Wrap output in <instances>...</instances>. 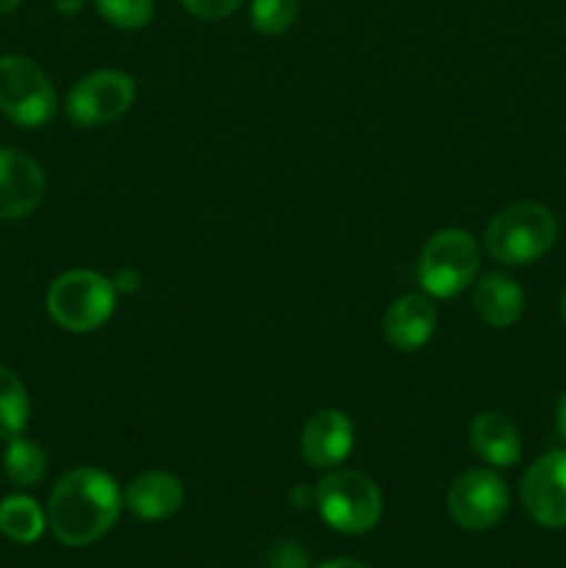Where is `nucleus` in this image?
<instances>
[{
  "mask_svg": "<svg viewBox=\"0 0 566 568\" xmlns=\"http://www.w3.org/2000/svg\"><path fill=\"white\" fill-rule=\"evenodd\" d=\"M120 486L103 469H72L55 483L48 499V525L67 547H89L117 525L122 510Z\"/></svg>",
  "mask_w": 566,
  "mask_h": 568,
  "instance_id": "nucleus-1",
  "label": "nucleus"
},
{
  "mask_svg": "<svg viewBox=\"0 0 566 568\" xmlns=\"http://www.w3.org/2000/svg\"><path fill=\"white\" fill-rule=\"evenodd\" d=\"M558 239V222L542 203H514L492 216L486 250L497 264L527 266L547 255Z\"/></svg>",
  "mask_w": 566,
  "mask_h": 568,
  "instance_id": "nucleus-2",
  "label": "nucleus"
},
{
  "mask_svg": "<svg viewBox=\"0 0 566 568\" xmlns=\"http://www.w3.org/2000/svg\"><path fill=\"white\" fill-rule=\"evenodd\" d=\"M114 308V283L92 270L64 272L48 288L50 320L70 333L98 331L111 320Z\"/></svg>",
  "mask_w": 566,
  "mask_h": 568,
  "instance_id": "nucleus-3",
  "label": "nucleus"
},
{
  "mask_svg": "<svg viewBox=\"0 0 566 568\" xmlns=\"http://www.w3.org/2000/svg\"><path fill=\"white\" fill-rule=\"evenodd\" d=\"M481 270V247L475 236L461 227H444L425 242L416 264L427 297L449 300L464 292Z\"/></svg>",
  "mask_w": 566,
  "mask_h": 568,
  "instance_id": "nucleus-4",
  "label": "nucleus"
},
{
  "mask_svg": "<svg viewBox=\"0 0 566 568\" xmlns=\"http://www.w3.org/2000/svg\"><path fill=\"white\" fill-rule=\"evenodd\" d=\"M322 521L344 536H364L383 514L381 488L366 475L353 469L331 471L314 491Z\"/></svg>",
  "mask_w": 566,
  "mask_h": 568,
  "instance_id": "nucleus-5",
  "label": "nucleus"
},
{
  "mask_svg": "<svg viewBox=\"0 0 566 568\" xmlns=\"http://www.w3.org/2000/svg\"><path fill=\"white\" fill-rule=\"evenodd\" d=\"M59 109V98L42 67L28 55L0 59V111L20 128L48 125Z\"/></svg>",
  "mask_w": 566,
  "mask_h": 568,
  "instance_id": "nucleus-6",
  "label": "nucleus"
},
{
  "mask_svg": "<svg viewBox=\"0 0 566 568\" xmlns=\"http://www.w3.org/2000/svg\"><path fill=\"white\" fill-rule=\"evenodd\" d=\"M137 98L133 78L122 70H98L81 78L67 94V116L81 128H98L125 114Z\"/></svg>",
  "mask_w": 566,
  "mask_h": 568,
  "instance_id": "nucleus-7",
  "label": "nucleus"
},
{
  "mask_svg": "<svg viewBox=\"0 0 566 568\" xmlns=\"http://www.w3.org/2000/svg\"><path fill=\"white\" fill-rule=\"evenodd\" d=\"M447 508L455 525L464 530H488L508 510V486L488 469H466L449 483Z\"/></svg>",
  "mask_w": 566,
  "mask_h": 568,
  "instance_id": "nucleus-8",
  "label": "nucleus"
},
{
  "mask_svg": "<svg viewBox=\"0 0 566 568\" xmlns=\"http://www.w3.org/2000/svg\"><path fill=\"white\" fill-rule=\"evenodd\" d=\"M522 505L542 527H566V453L544 455L522 480Z\"/></svg>",
  "mask_w": 566,
  "mask_h": 568,
  "instance_id": "nucleus-9",
  "label": "nucleus"
},
{
  "mask_svg": "<svg viewBox=\"0 0 566 568\" xmlns=\"http://www.w3.org/2000/svg\"><path fill=\"white\" fill-rule=\"evenodd\" d=\"M44 172L37 159L14 148H0V222L22 220L44 197Z\"/></svg>",
  "mask_w": 566,
  "mask_h": 568,
  "instance_id": "nucleus-10",
  "label": "nucleus"
},
{
  "mask_svg": "<svg viewBox=\"0 0 566 568\" xmlns=\"http://www.w3.org/2000/svg\"><path fill=\"white\" fill-rule=\"evenodd\" d=\"M355 427L347 414L336 408H322L305 422L303 436H300V453L311 469L331 471L344 464L353 453Z\"/></svg>",
  "mask_w": 566,
  "mask_h": 568,
  "instance_id": "nucleus-11",
  "label": "nucleus"
},
{
  "mask_svg": "<svg viewBox=\"0 0 566 568\" xmlns=\"http://www.w3.org/2000/svg\"><path fill=\"white\" fill-rule=\"evenodd\" d=\"M438 325V311L427 294H403L394 300L383 320L386 342L400 353H414L425 347Z\"/></svg>",
  "mask_w": 566,
  "mask_h": 568,
  "instance_id": "nucleus-12",
  "label": "nucleus"
},
{
  "mask_svg": "<svg viewBox=\"0 0 566 568\" xmlns=\"http://www.w3.org/2000/svg\"><path fill=\"white\" fill-rule=\"evenodd\" d=\"M125 505L133 516L142 521L170 519L183 505V486L170 471H142L128 483V491L122 494Z\"/></svg>",
  "mask_w": 566,
  "mask_h": 568,
  "instance_id": "nucleus-13",
  "label": "nucleus"
},
{
  "mask_svg": "<svg viewBox=\"0 0 566 568\" xmlns=\"http://www.w3.org/2000/svg\"><path fill=\"white\" fill-rule=\"evenodd\" d=\"M469 444L483 460L492 466H514L522 458L519 430L514 422L499 410H483L469 425Z\"/></svg>",
  "mask_w": 566,
  "mask_h": 568,
  "instance_id": "nucleus-14",
  "label": "nucleus"
},
{
  "mask_svg": "<svg viewBox=\"0 0 566 568\" xmlns=\"http://www.w3.org/2000/svg\"><path fill=\"white\" fill-rule=\"evenodd\" d=\"M475 311L486 325L511 327L522 320L525 292L505 272H488L475 286Z\"/></svg>",
  "mask_w": 566,
  "mask_h": 568,
  "instance_id": "nucleus-15",
  "label": "nucleus"
},
{
  "mask_svg": "<svg viewBox=\"0 0 566 568\" xmlns=\"http://www.w3.org/2000/svg\"><path fill=\"white\" fill-rule=\"evenodd\" d=\"M44 525H48V514H42L31 497H6L0 503V532L17 544H33L42 538Z\"/></svg>",
  "mask_w": 566,
  "mask_h": 568,
  "instance_id": "nucleus-16",
  "label": "nucleus"
},
{
  "mask_svg": "<svg viewBox=\"0 0 566 568\" xmlns=\"http://www.w3.org/2000/svg\"><path fill=\"white\" fill-rule=\"evenodd\" d=\"M3 471L14 486H37L48 471V455L31 438L14 436L9 438V447H6Z\"/></svg>",
  "mask_w": 566,
  "mask_h": 568,
  "instance_id": "nucleus-17",
  "label": "nucleus"
},
{
  "mask_svg": "<svg viewBox=\"0 0 566 568\" xmlns=\"http://www.w3.org/2000/svg\"><path fill=\"white\" fill-rule=\"evenodd\" d=\"M28 416H31V399L26 386L9 366H0V438L22 436Z\"/></svg>",
  "mask_w": 566,
  "mask_h": 568,
  "instance_id": "nucleus-18",
  "label": "nucleus"
},
{
  "mask_svg": "<svg viewBox=\"0 0 566 568\" xmlns=\"http://www.w3.org/2000/svg\"><path fill=\"white\" fill-rule=\"evenodd\" d=\"M300 14V0H253L250 6V22L264 37H277L289 31Z\"/></svg>",
  "mask_w": 566,
  "mask_h": 568,
  "instance_id": "nucleus-19",
  "label": "nucleus"
},
{
  "mask_svg": "<svg viewBox=\"0 0 566 568\" xmlns=\"http://www.w3.org/2000/svg\"><path fill=\"white\" fill-rule=\"evenodd\" d=\"M98 14L122 31L144 28L153 17V0H92Z\"/></svg>",
  "mask_w": 566,
  "mask_h": 568,
  "instance_id": "nucleus-20",
  "label": "nucleus"
},
{
  "mask_svg": "<svg viewBox=\"0 0 566 568\" xmlns=\"http://www.w3.org/2000/svg\"><path fill=\"white\" fill-rule=\"evenodd\" d=\"M181 6L200 20H225L242 6V0H181Z\"/></svg>",
  "mask_w": 566,
  "mask_h": 568,
  "instance_id": "nucleus-21",
  "label": "nucleus"
},
{
  "mask_svg": "<svg viewBox=\"0 0 566 568\" xmlns=\"http://www.w3.org/2000/svg\"><path fill=\"white\" fill-rule=\"evenodd\" d=\"M270 568H305L309 564V555L303 552V547L294 541H277L270 549V558H266Z\"/></svg>",
  "mask_w": 566,
  "mask_h": 568,
  "instance_id": "nucleus-22",
  "label": "nucleus"
},
{
  "mask_svg": "<svg viewBox=\"0 0 566 568\" xmlns=\"http://www.w3.org/2000/svg\"><path fill=\"white\" fill-rule=\"evenodd\" d=\"M114 288L117 292H122V294H133L139 288V283H142V277H139V272L137 270H120L114 275Z\"/></svg>",
  "mask_w": 566,
  "mask_h": 568,
  "instance_id": "nucleus-23",
  "label": "nucleus"
},
{
  "mask_svg": "<svg viewBox=\"0 0 566 568\" xmlns=\"http://www.w3.org/2000/svg\"><path fill=\"white\" fill-rule=\"evenodd\" d=\"M53 6H55V11H59V14L72 17V14H78L83 6H87V0H53Z\"/></svg>",
  "mask_w": 566,
  "mask_h": 568,
  "instance_id": "nucleus-24",
  "label": "nucleus"
},
{
  "mask_svg": "<svg viewBox=\"0 0 566 568\" xmlns=\"http://www.w3.org/2000/svg\"><path fill=\"white\" fill-rule=\"evenodd\" d=\"M316 568H370V566L361 564V560L355 558H333L327 560V564H320Z\"/></svg>",
  "mask_w": 566,
  "mask_h": 568,
  "instance_id": "nucleus-25",
  "label": "nucleus"
},
{
  "mask_svg": "<svg viewBox=\"0 0 566 568\" xmlns=\"http://www.w3.org/2000/svg\"><path fill=\"white\" fill-rule=\"evenodd\" d=\"M309 499H311V491L305 486H297L294 488V494H292V503L297 505V508H305V505H309Z\"/></svg>",
  "mask_w": 566,
  "mask_h": 568,
  "instance_id": "nucleus-26",
  "label": "nucleus"
},
{
  "mask_svg": "<svg viewBox=\"0 0 566 568\" xmlns=\"http://www.w3.org/2000/svg\"><path fill=\"white\" fill-rule=\"evenodd\" d=\"M555 422H558V433L566 438V394H564V397H560L558 416H555Z\"/></svg>",
  "mask_w": 566,
  "mask_h": 568,
  "instance_id": "nucleus-27",
  "label": "nucleus"
},
{
  "mask_svg": "<svg viewBox=\"0 0 566 568\" xmlns=\"http://www.w3.org/2000/svg\"><path fill=\"white\" fill-rule=\"evenodd\" d=\"M22 0H0V14H11Z\"/></svg>",
  "mask_w": 566,
  "mask_h": 568,
  "instance_id": "nucleus-28",
  "label": "nucleus"
},
{
  "mask_svg": "<svg viewBox=\"0 0 566 568\" xmlns=\"http://www.w3.org/2000/svg\"><path fill=\"white\" fill-rule=\"evenodd\" d=\"M560 320H564L566 325V292H564V300H560Z\"/></svg>",
  "mask_w": 566,
  "mask_h": 568,
  "instance_id": "nucleus-29",
  "label": "nucleus"
}]
</instances>
